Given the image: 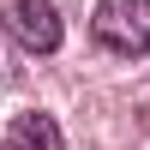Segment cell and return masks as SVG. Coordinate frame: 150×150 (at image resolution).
I'll return each mask as SVG.
<instances>
[{"mask_svg":"<svg viewBox=\"0 0 150 150\" xmlns=\"http://www.w3.org/2000/svg\"><path fill=\"white\" fill-rule=\"evenodd\" d=\"M6 144H12V150H66V138H60V126H54V114H42V108L12 114Z\"/></svg>","mask_w":150,"mask_h":150,"instance_id":"3957f363","label":"cell"},{"mask_svg":"<svg viewBox=\"0 0 150 150\" xmlns=\"http://www.w3.org/2000/svg\"><path fill=\"white\" fill-rule=\"evenodd\" d=\"M90 30L114 54H150V0H96Z\"/></svg>","mask_w":150,"mask_h":150,"instance_id":"6da1fadb","label":"cell"},{"mask_svg":"<svg viewBox=\"0 0 150 150\" xmlns=\"http://www.w3.org/2000/svg\"><path fill=\"white\" fill-rule=\"evenodd\" d=\"M6 30L18 36L30 54H54L60 36H66V30H60V12L48 6V0H12V6H6Z\"/></svg>","mask_w":150,"mask_h":150,"instance_id":"7a4b0ae2","label":"cell"}]
</instances>
